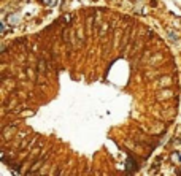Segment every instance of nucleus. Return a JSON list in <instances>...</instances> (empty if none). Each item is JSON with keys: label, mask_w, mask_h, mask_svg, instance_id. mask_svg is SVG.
Listing matches in <instances>:
<instances>
[{"label": "nucleus", "mask_w": 181, "mask_h": 176, "mask_svg": "<svg viewBox=\"0 0 181 176\" xmlns=\"http://www.w3.org/2000/svg\"><path fill=\"white\" fill-rule=\"evenodd\" d=\"M137 168H138V167H137L135 160H133L132 157H129V159H127V162H126V170L129 171V173H135Z\"/></svg>", "instance_id": "1"}]
</instances>
